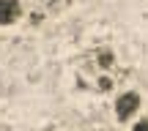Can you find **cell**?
<instances>
[{
	"instance_id": "obj_1",
	"label": "cell",
	"mask_w": 148,
	"mask_h": 131,
	"mask_svg": "<svg viewBox=\"0 0 148 131\" xmlns=\"http://www.w3.org/2000/svg\"><path fill=\"white\" fill-rule=\"evenodd\" d=\"M137 109H140V93L137 90H126V93L118 96V101H115V117L118 120H129Z\"/></svg>"
},
{
	"instance_id": "obj_2",
	"label": "cell",
	"mask_w": 148,
	"mask_h": 131,
	"mask_svg": "<svg viewBox=\"0 0 148 131\" xmlns=\"http://www.w3.org/2000/svg\"><path fill=\"white\" fill-rule=\"evenodd\" d=\"M22 16L19 0H0V25H14Z\"/></svg>"
},
{
	"instance_id": "obj_3",
	"label": "cell",
	"mask_w": 148,
	"mask_h": 131,
	"mask_svg": "<svg viewBox=\"0 0 148 131\" xmlns=\"http://www.w3.org/2000/svg\"><path fill=\"white\" fill-rule=\"evenodd\" d=\"M132 131H148V120H137L132 126Z\"/></svg>"
}]
</instances>
